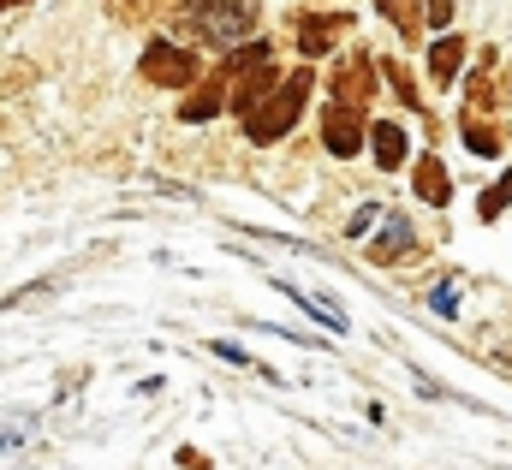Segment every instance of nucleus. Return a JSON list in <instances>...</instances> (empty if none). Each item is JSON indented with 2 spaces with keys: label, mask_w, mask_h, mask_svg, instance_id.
<instances>
[{
  "label": "nucleus",
  "mask_w": 512,
  "mask_h": 470,
  "mask_svg": "<svg viewBox=\"0 0 512 470\" xmlns=\"http://www.w3.org/2000/svg\"><path fill=\"white\" fill-rule=\"evenodd\" d=\"M0 6H18V0H0Z\"/></svg>",
  "instance_id": "aec40b11"
},
{
  "label": "nucleus",
  "mask_w": 512,
  "mask_h": 470,
  "mask_svg": "<svg viewBox=\"0 0 512 470\" xmlns=\"http://www.w3.org/2000/svg\"><path fill=\"white\" fill-rule=\"evenodd\" d=\"M429 24L447 30V24H453V0H429Z\"/></svg>",
  "instance_id": "f3484780"
},
{
  "label": "nucleus",
  "mask_w": 512,
  "mask_h": 470,
  "mask_svg": "<svg viewBox=\"0 0 512 470\" xmlns=\"http://www.w3.org/2000/svg\"><path fill=\"white\" fill-rule=\"evenodd\" d=\"M143 78L161 84V90L197 84V54H185V48H173V42H149V54H143Z\"/></svg>",
  "instance_id": "7ed1b4c3"
},
{
  "label": "nucleus",
  "mask_w": 512,
  "mask_h": 470,
  "mask_svg": "<svg viewBox=\"0 0 512 470\" xmlns=\"http://www.w3.org/2000/svg\"><path fill=\"white\" fill-rule=\"evenodd\" d=\"M435 310H441V316H453V310H459V298H453V286H441V292H435Z\"/></svg>",
  "instance_id": "6ab92c4d"
},
{
  "label": "nucleus",
  "mask_w": 512,
  "mask_h": 470,
  "mask_svg": "<svg viewBox=\"0 0 512 470\" xmlns=\"http://www.w3.org/2000/svg\"><path fill=\"white\" fill-rule=\"evenodd\" d=\"M387 84L399 90V102H405V108H423V102H417V84H411V72H405L399 60H387Z\"/></svg>",
  "instance_id": "2eb2a0df"
},
{
  "label": "nucleus",
  "mask_w": 512,
  "mask_h": 470,
  "mask_svg": "<svg viewBox=\"0 0 512 470\" xmlns=\"http://www.w3.org/2000/svg\"><path fill=\"white\" fill-rule=\"evenodd\" d=\"M459 131H465L471 155H501V131H495V125H483V119H465Z\"/></svg>",
  "instance_id": "ddd939ff"
},
{
  "label": "nucleus",
  "mask_w": 512,
  "mask_h": 470,
  "mask_svg": "<svg viewBox=\"0 0 512 470\" xmlns=\"http://www.w3.org/2000/svg\"><path fill=\"white\" fill-rule=\"evenodd\" d=\"M322 143H328L334 155H358V149H364V114L346 108V102H334V108L322 114Z\"/></svg>",
  "instance_id": "20e7f679"
},
{
  "label": "nucleus",
  "mask_w": 512,
  "mask_h": 470,
  "mask_svg": "<svg viewBox=\"0 0 512 470\" xmlns=\"http://www.w3.org/2000/svg\"><path fill=\"white\" fill-rule=\"evenodd\" d=\"M370 143H376V161H382L387 173H393V167L405 161V149H411V137H405V131H399L393 119H382V125L370 131Z\"/></svg>",
  "instance_id": "9d476101"
},
{
  "label": "nucleus",
  "mask_w": 512,
  "mask_h": 470,
  "mask_svg": "<svg viewBox=\"0 0 512 470\" xmlns=\"http://www.w3.org/2000/svg\"><path fill=\"white\" fill-rule=\"evenodd\" d=\"M179 24L209 36V42H233V36H245L256 24V6H245V0H191L179 12Z\"/></svg>",
  "instance_id": "f03ea898"
},
{
  "label": "nucleus",
  "mask_w": 512,
  "mask_h": 470,
  "mask_svg": "<svg viewBox=\"0 0 512 470\" xmlns=\"http://www.w3.org/2000/svg\"><path fill=\"white\" fill-rule=\"evenodd\" d=\"M411 185H417V197H423V203H435V209H441V203H447V191H453L447 161H441V155H423V161H417V173H411Z\"/></svg>",
  "instance_id": "6e6552de"
},
{
  "label": "nucleus",
  "mask_w": 512,
  "mask_h": 470,
  "mask_svg": "<svg viewBox=\"0 0 512 470\" xmlns=\"http://www.w3.org/2000/svg\"><path fill=\"white\" fill-rule=\"evenodd\" d=\"M304 96H310V66H304V72H292L286 84H274V90H268V102H256V114H245L251 143H274V137H286V131H292V119L304 114Z\"/></svg>",
  "instance_id": "f257e3e1"
},
{
  "label": "nucleus",
  "mask_w": 512,
  "mask_h": 470,
  "mask_svg": "<svg viewBox=\"0 0 512 470\" xmlns=\"http://www.w3.org/2000/svg\"><path fill=\"white\" fill-rule=\"evenodd\" d=\"M382 12L399 24V36H405V30H417V0H382Z\"/></svg>",
  "instance_id": "dca6fc26"
},
{
  "label": "nucleus",
  "mask_w": 512,
  "mask_h": 470,
  "mask_svg": "<svg viewBox=\"0 0 512 470\" xmlns=\"http://www.w3.org/2000/svg\"><path fill=\"white\" fill-rule=\"evenodd\" d=\"M209 114H221V78L197 84V90H191V102L179 108V119H185V125H197V119H209Z\"/></svg>",
  "instance_id": "9b49d317"
},
{
  "label": "nucleus",
  "mask_w": 512,
  "mask_h": 470,
  "mask_svg": "<svg viewBox=\"0 0 512 470\" xmlns=\"http://www.w3.org/2000/svg\"><path fill=\"white\" fill-rule=\"evenodd\" d=\"M507 203H512V173H507V179H501V185H489V197L477 203V215H483V221H495V215H501Z\"/></svg>",
  "instance_id": "4468645a"
},
{
  "label": "nucleus",
  "mask_w": 512,
  "mask_h": 470,
  "mask_svg": "<svg viewBox=\"0 0 512 470\" xmlns=\"http://www.w3.org/2000/svg\"><path fill=\"white\" fill-rule=\"evenodd\" d=\"M411 250V227L405 221H387V233L370 244V262H393V256H405Z\"/></svg>",
  "instance_id": "f8f14e48"
},
{
  "label": "nucleus",
  "mask_w": 512,
  "mask_h": 470,
  "mask_svg": "<svg viewBox=\"0 0 512 470\" xmlns=\"http://www.w3.org/2000/svg\"><path fill=\"white\" fill-rule=\"evenodd\" d=\"M280 78H274V66L268 60H256V66H245V78H239V90H233V108L239 114H256V102H268V90H274Z\"/></svg>",
  "instance_id": "0eeeda50"
},
{
  "label": "nucleus",
  "mask_w": 512,
  "mask_h": 470,
  "mask_svg": "<svg viewBox=\"0 0 512 470\" xmlns=\"http://www.w3.org/2000/svg\"><path fill=\"white\" fill-rule=\"evenodd\" d=\"M346 12H334V18H298V48L304 54H328L334 48V36H346Z\"/></svg>",
  "instance_id": "423d86ee"
},
{
  "label": "nucleus",
  "mask_w": 512,
  "mask_h": 470,
  "mask_svg": "<svg viewBox=\"0 0 512 470\" xmlns=\"http://www.w3.org/2000/svg\"><path fill=\"white\" fill-rule=\"evenodd\" d=\"M108 6H120V18H143L155 0H108Z\"/></svg>",
  "instance_id": "a211bd4d"
},
{
  "label": "nucleus",
  "mask_w": 512,
  "mask_h": 470,
  "mask_svg": "<svg viewBox=\"0 0 512 470\" xmlns=\"http://www.w3.org/2000/svg\"><path fill=\"white\" fill-rule=\"evenodd\" d=\"M459 66H465V42H459V36H441V42L429 48V72H435V84H453Z\"/></svg>",
  "instance_id": "1a4fd4ad"
},
{
  "label": "nucleus",
  "mask_w": 512,
  "mask_h": 470,
  "mask_svg": "<svg viewBox=\"0 0 512 470\" xmlns=\"http://www.w3.org/2000/svg\"><path fill=\"white\" fill-rule=\"evenodd\" d=\"M370 90H376V72H370V60H364V54H352V60L334 72V102L364 108V102H370Z\"/></svg>",
  "instance_id": "39448f33"
}]
</instances>
